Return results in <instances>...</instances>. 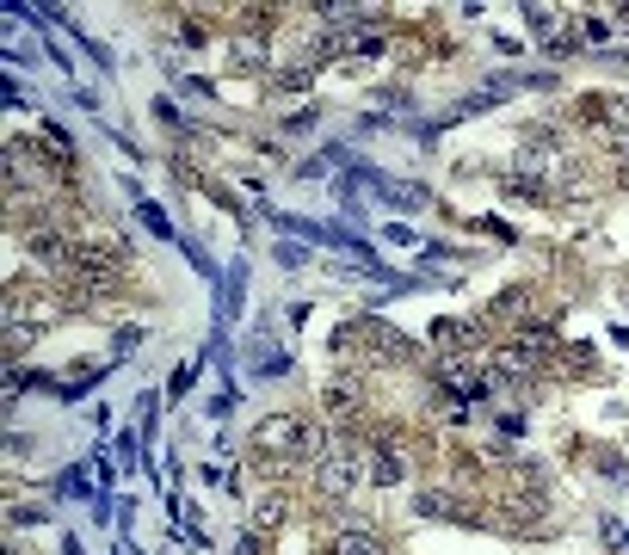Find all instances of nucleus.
<instances>
[{"mask_svg":"<svg viewBox=\"0 0 629 555\" xmlns=\"http://www.w3.org/2000/svg\"><path fill=\"white\" fill-rule=\"evenodd\" d=\"M278 525H284V500L266 494V500H259V512H253V531H278Z\"/></svg>","mask_w":629,"mask_h":555,"instance_id":"obj_13","label":"nucleus"},{"mask_svg":"<svg viewBox=\"0 0 629 555\" xmlns=\"http://www.w3.org/2000/svg\"><path fill=\"white\" fill-rule=\"evenodd\" d=\"M605 543H611L617 555H629V525H617V518H605Z\"/></svg>","mask_w":629,"mask_h":555,"instance_id":"obj_17","label":"nucleus"},{"mask_svg":"<svg viewBox=\"0 0 629 555\" xmlns=\"http://www.w3.org/2000/svg\"><path fill=\"white\" fill-rule=\"evenodd\" d=\"M525 19H531L537 37H555V25H562V13H555V7H525Z\"/></svg>","mask_w":629,"mask_h":555,"instance_id":"obj_14","label":"nucleus"},{"mask_svg":"<svg viewBox=\"0 0 629 555\" xmlns=\"http://www.w3.org/2000/svg\"><path fill=\"white\" fill-rule=\"evenodd\" d=\"M253 451H266V457H327V444H321V432L315 426H303V420H290V414H272V420H259L253 426Z\"/></svg>","mask_w":629,"mask_h":555,"instance_id":"obj_1","label":"nucleus"},{"mask_svg":"<svg viewBox=\"0 0 629 555\" xmlns=\"http://www.w3.org/2000/svg\"><path fill=\"white\" fill-rule=\"evenodd\" d=\"M414 512H420V518H457V525H475V512H457V500L438 494V488H426V494L414 500Z\"/></svg>","mask_w":629,"mask_h":555,"instance_id":"obj_9","label":"nucleus"},{"mask_svg":"<svg viewBox=\"0 0 629 555\" xmlns=\"http://www.w3.org/2000/svg\"><path fill=\"white\" fill-rule=\"evenodd\" d=\"M327 555H389V549H383V537L370 525H340L327 537Z\"/></svg>","mask_w":629,"mask_h":555,"instance_id":"obj_6","label":"nucleus"},{"mask_svg":"<svg viewBox=\"0 0 629 555\" xmlns=\"http://www.w3.org/2000/svg\"><path fill=\"white\" fill-rule=\"evenodd\" d=\"M259 537H266V531H247V537L235 543V555H259Z\"/></svg>","mask_w":629,"mask_h":555,"instance_id":"obj_21","label":"nucleus"},{"mask_svg":"<svg viewBox=\"0 0 629 555\" xmlns=\"http://www.w3.org/2000/svg\"><path fill=\"white\" fill-rule=\"evenodd\" d=\"M352 179L358 185H370L383 204H395V210H426V192L420 185H395V179H383V173H370V167H352Z\"/></svg>","mask_w":629,"mask_h":555,"instance_id":"obj_5","label":"nucleus"},{"mask_svg":"<svg viewBox=\"0 0 629 555\" xmlns=\"http://www.w3.org/2000/svg\"><path fill=\"white\" fill-rule=\"evenodd\" d=\"M7 555H19V549H7Z\"/></svg>","mask_w":629,"mask_h":555,"instance_id":"obj_22","label":"nucleus"},{"mask_svg":"<svg viewBox=\"0 0 629 555\" xmlns=\"http://www.w3.org/2000/svg\"><path fill=\"white\" fill-rule=\"evenodd\" d=\"M377 481H383V488H389V481H401V463H395V457H389V451H383V457H377Z\"/></svg>","mask_w":629,"mask_h":555,"instance_id":"obj_19","label":"nucleus"},{"mask_svg":"<svg viewBox=\"0 0 629 555\" xmlns=\"http://www.w3.org/2000/svg\"><path fill=\"white\" fill-rule=\"evenodd\" d=\"M358 407H364L358 383H327V395H321V414H327L333 426H352V420H358Z\"/></svg>","mask_w":629,"mask_h":555,"instance_id":"obj_7","label":"nucleus"},{"mask_svg":"<svg viewBox=\"0 0 629 555\" xmlns=\"http://www.w3.org/2000/svg\"><path fill=\"white\" fill-rule=\"evenodd\" d=\"M253 370H259V377H278V370H290V352H278L272 333H259V340H253Z\"/></svg>","mask_w":629,"mask_h":555,"instance_id":"obj_11","label":"nucleus"},{"mask_svg":"<svg viewBox=\"0 0 629 555\" xmlns=\"http://www.w3.org/2000/svg\"><path fill=\"white\" fill-rule=\"evenodd\" d=\"M383 44H389V37H383V25H377V19H364V25L346 37V50H352V56H383Z\"/></svg>","mask_w":629,"mask_h":555,"instance_id":"obj_12","label":"nucleus"},{"mask_svg":"<svg viewBox=\"0 0 629 555\" xmlns=\"http://www.w3.org/2000/svg\"><path fill=\"white\" fill-rule=\"evenodd\" d=\"M358 488V451H346V444H333V451L321 457V494L346 500Z\"/></svg>","mask_w":629,"mask_h":555,"instance_id":"obj_4","label":"nucleus"},{"mask_svg":"<svg viewBox=\"0 0 629 555\" xmlns=\"http://www.w3.org/2000/svg\"><path fill=\"white\" fill-rule=\"evenodd\" d=\"M142 229H148V235H161V241H173V222L161 216V204H142Z\"/></svg>","mask_w":629,"mask_h":555,"instance_id":"obj_15","label":"nucleus"},{"mask_svg":"<svg viewBox=\"0 0 629 555\" xmlns=\"http://www.w3.org/2000/svg\"><path fill=\"white\" fill-rule=\"evenodd\" d=\"M518 167H525V173H555V167H562V136H555V130H525V142H518Z\"/></svg>","mask_w":629,"mask_h":555,"instance_id":"obj_3","label":"nucleus"},{"mask_svg":"<svg viewBox=\"0 0 629 555\" xmlns=\"http://www.w3.org/2000/svg\"><path fill=\"white\" fill-rule=\"evenodd\" d=\"M259 56H266V50H259V37H241V68H259Z\"/></svg>","mask_w":629,"mask_h":555,"instance_id":"obj_20","label":"nucleus"},{"mask_svg":"<svg viewBox=\"0 0 629 555\" xmlns=\"http://www.w3.org/2000/svg\"><path fill=\"white\" fill-rule=\"evenodd\" d=\"M500 192H506L512 204H537V198H549V179H543V173H525V167H512V173H500Z\"/></svg>","mask_w":629,"mask_h":555,"instance_id":"obj_8","label":"nucleus"},{"mask_svg":"<svg viewBox=\"0 0 629 555\" xmlns=\"http://www.w3.org/2000/svg\"><path fill=\"white\" fill-rule=\"evenodd\" d=\"M469 340H481V321H432V346H451V352H463Z\"/></svg>","mask_w":629,"mask_h":555,"instance_id":"obj_10","label":"nucleus"},{"mask_svg":"<svg viewBox=\"0 0 629 555\" xmlns=\"http://www.w3.org/2000/svg\"><path fill=\"white\" fill-rule=\"evenodd\" d=\"M44 518H50V506H25V500L13 506V525H44Z\"/></svg>","mask_w":629,"mask_h":555,"instance_id":"obj_16","label":"nucleus"},{"mask_svg":"<svg viewBox=\"0 0 629 555\" xmlns=\"http://www.w3.org/2000/svg\"><path fill=\"white\" fill-rule=\"evenodd\" d=\"M278 266H284V272H296V266H309V253H303V247H284V241H278Z\"/></svg>","mask_w":629,"mask_h":555,"instance_id":"obj_18","label":"nucleus"},{"mask_svg":"<svg viewBox=\"0 0 629 555\" xmlns=\"http://www.w3.org/2000/svg\"><path fill=\"white\" fill-rule=\"evenodd\" d=\"M68 278L81 284L87 296H99V290H111V284L124 278V253H118V247H87V241H81V247H74Z\"/></svg>","mask_w":629,"mask_h":555,"instance_id":"obj_2","label":"nucleus"}]
</instances>
